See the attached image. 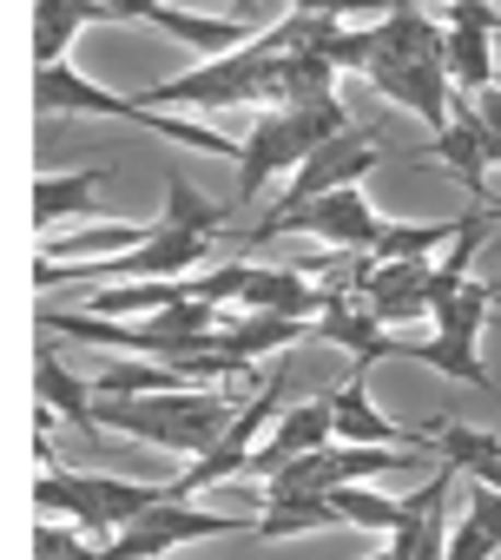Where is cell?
I'll return each instance as SVG.
<instances>
[{"mask_svg": "<svg viewBox=\"0 0 501 560\" xmlns=\"http://www.w3.org/2000/svg\"><path fill=\"white\" fill-rule=\"evenodd\" d=\"M265 389V383H258ZM258 389H159V396H126V402H93V429H113V435H132L145 448H172V455H211L224 442V429L244 416V402Z\"/></svg>", "mask_w": 501, "mask_h": 560, "instance_id": "obj_1", "label": "cell"}, {"mask_svg": "<svg viewBox=\"0 0 501 560\" xmlns=\"http://www.w3.org/2000/svg\"><path fill=\"white\" fill-rule=\"evenodd\" d=\"M337 132H350V106L337 93H317V100H291V106L258 113V126L244 132V152H237V205H250L271 178L298 172Z\"/></svg>", "mask_w": 501, "mask_h": 560, "instance_id": "obj_2", "label": "cell"}, {"mask_svg": "<svg viewBox=\"0 0 501 560\" xmlns=\"http://www.w3.org/2000/svg\"><path fill=\"white\" fill-rule=\"evenodd\" d=\"M165 178V224H178V231H198V237H218L224 231V218H231V205H218V198H205L191 178H178V172H159Z\"/></svg>", "mask_w": 501, "mask_h": 560, "instance_id": "obj_22", "label": "cell"}, {"mask_svg": "<svg viewBox=\"0 0 501 560\" xmlns=\"http://www.w3.org/2000/svg\"><path fill=\"white\" fill-rule=\"evenodd\" d=\"M34 501H40V514L80 521L86 534H126L139 514H152L165 501V488H139V481H113V475H73V468L40 462Z\"/></svg>", "mask_w": 501, "mask_h": 560, "instance_id": "obj_5", "label": "cell"}, {"mask_svg": "<svg viewBox=\"0 0 501 560\" xmlns=\"http://www.w3.org/2000/svg\"><path fill=\"white\" fill-rule=\"evenodd\" d=\"M34 389H40V409L67 416L73 429H93V383H73L67 363H60L47 343H40V357H34Z\"/></svg>", "mask_w": 501, "mask_h": 560, "instance_id": "obj_20", "label": "cell"}, {"mask_svg": "<svg viewBox=\"0 0 501 560\" xmlns=\"http://www.w3.org/2000/svg\"><path fill=\"white\" fill-rule=\"evenodd\" d=\"M494 547H501V488L468 481V508L448 527V560H494Z\"/></svg>", "mask_w": 501, "mask_h": 560, "instance_id": "obj_16", "label": "cell"}, {"mask_svg": "<svg viewBox=\"0 0 501 560\" xmlns=\"http://www.w3.org/2000/svg\"><path fill=\"white\" fill-rule=\"evenodd\" d=\"M113 178V165H93V172H67V178H40L34 185V224H60V218H86L100 211V185Z\"/></svg>", "mask_w": 501, "mask_h": 560, "instance_id": "obj_18", "label": "cell"}, {"mask_svg": "<svg viewBox=\"0 0 501 560\" xmlns=\"http://www.w3.org/2000/svg\"><path fill=\"white\" fill-rule=\"evenodd\" d=\"M311 337L337 343L357 370H370V363H383V357H403V337H389V324H383L357 291H343V284H330V311L311 324Z\"/></svg>", "mask_w": 501, "mask_h": 560, "instance_id": "obj_12", "label": "cell"}, {"mask_svg": "<svg viewBox=\"0 0 501 560\" xmlns=\"http://www.w3.org/2000/svg\"><path fill=\"white\" fill-rule=\"evenodd\" d=\"M494 34H481V27H448V80L462 86V93H488L494 86Z\"/></svg>", "mask_w": 501, "mask_h": 560, "instance_id": "obj_21", "label": "cell"}, {"mask_svg": "<svg viewBox=\"0 0 501 560\" xmlns=\"http://www.w3.org/2000/svg\"><path fill=\"white\" fill-rule=\"evenodd\" d=\"M298 337H311V324H304V317H278V311H244V317L218 324L211 350H218V357H237V363H258V357H278V350H291Z\"/></svg>", "mask_w": 501, "mask_h": 560, "instance_id": "obj_14", "label": "cell"}, {"mask_svg": "<svg viewBox=\"0 0 501 560\" xmlns=\"http://www.w3.org/2000/svg\"><path fill=\"white\" fill-rule=\"evenodd\" d=\"M284 231H311L330 250H376L383 231H389V218H376V205L363 198V185H343V191H324V198H311L298 211L258 218V231H250V237L265 244V237H284Z\"/></svg>", "mask_w": 501, "mask_h": 560, "instance_id": "obj_7", "label": "cell"}, {"mask_svg": "<svg viewBox=\"0 0 501 560\" xmlns=\"http://www.w3.org/2000/svg\"><path fill=\"white\" fill-rule=\"evenodd\" d=\"M324 442H337V402H330V389L311 396V402H291V409L278 416V429L258 442V455H250L244 481H271L278 468H291L298 455H311V448H324Z\"/></svg>", "mask_w": 501, "mask_h": 560, "instance_id": "obj_11", "label": "cell"}, {"mask_svg": "<svg viewBox=\"0 0 501 560\" xmlns=\"http://www.w3.org/2000/svg\"><path fill=\"white\" fill-rule=\"evenodd\" d=\"M435 455L468 475V481H501V435L494 429H468V422H435Z\"/></svg>", "mask_w": 501, "mask_h": 560, "instance_id": "obj_17", "label": "cell"}, {"mask_svg": "<svg viewBox=\"0 0 501 560\" xmlns=\"http://www.w3.org/2000/svg\"><path fill=\"white\" fill-rule=\"evenodd\" d=\"M370 560H389V547H383V553H370Z\"/></svg>", "mask_w": 501, "mask_h": 560, "instance_id": "obj_31", "label": "cell"}, {"mask_svg": "<svg viewBox=\"0 0 501 560\" xmlns=\"http://www.w3.org/2000/svg\"><path fill=\"white\" fill-rule=\"evenodd\" d=\"M250 8H258V0H231V21H250Z\"/></svg>", "mask_w": 501, "mask_h": 560, "instance_id": "obj_30", "label": "cell"}, {"mask_svg": "<svg viewBox=\"0 0 501 560\" xmlns=\"http://www.w3.org/2000/svg\"><path fill=\"white\" fill-rule=\"evenodd\" d=\"M475 113H481V119H488V126L501 132V86H488V93H475Z\"/></svg>", "mask_w": 501, "mask_h": 560, "instance_id": "obj_29", "label": "cell"}, {"mask_svg": "<svg viewBox=\"0 0 501 560\" xmlns=\"http://www.w3.org/2000/svg\"><path fill=\"white\" fill-rule=\"evenodd\" d=\"M442 8H455V0H442Z\"/></svg>", "mask_w": 501, "mask_h": 560, "instance_id": "obj_32", "label": "cell"}, {"mask_svg": "<svg viewBox=\"0 0 501 560\" xmlns=\"http://www.w3.org/2000/svg\"><path fill=\"white\" fill-rule=\"evenodd\" d=\"M488 311H501V284H475V277H468V284L435 311V337H429V343H403V357L422 363V370H442L448 383L488 389V370H481V357H475Z\"/></svg>", "mask_w": 501, "mask_h": 560, "instance_id": "obj_6", "label": "cell"}, {"mask_svg": "<svg viewBox=\"0 0 501 560\" xmlns=\"http://www.w3.org/2000/svg\"><path fill=\"white\" fill-rule=\"evenodd\" d=\"M205 534H258V521H237V514H205V508H191V501H159L152 514H139L126 534H113L106 547H100V560H159V553H172V547H185V540H205Z\"/></svg>", "mask_w": 501, "mask_h": 560, "instance_id": "obj_9", "label": "cell"}, {"mask_svg": "<svg viewBox=\"0 0 501 560\" xmlns=\"http://www.w3.org/2000/svg\"><path fill=\"white\" fill-rule=\"evenodd\" d=\"M34 106H40V119H73V113L126 119V126H145V132H159V139H178V145L211 152V159H231V165H237V152H244V139H224V132H211V126L172 119L165 106H145V100H132V93H106V86H93V80L73 73V67H40V80H34Z\"/></svg>", "mask_w": 501, "mask_h": 560, "instance_id": "obj_3", "label": "cell"}, {"mask_svg": "<svg viewBox=\"0 0 501 560\" xmlns=\"http://www.w3.org/2000/svg\"><path fill=\"white\" fill-rule=\"evenodd\" d=\"M383 165V145L370 139V132H337L330 145H317L298 172H291V185H284V198L265 211V218H278V211H298V205H311V198H324V191H343V185H357V178H370Z\"/></svg>", "mask_w": 501, "mask_h": 560, "instance_id": "obj_10", "label": "cell"}, {"mask_svg": "<svg viewBox=\"0 0 501 560\" xmlns=\"http://www.w3.org/2000/svg\"><path fill=\"white\" fill-rule=\"evenodd\" d=\"M284 389H291V376L278 370V376H271L258 396L244 402V416L224 429V442H218L211 455H198V462H191V468H185V475L165 488V494H172V501H191V494H205V488H218V481H244L250 455H258V435H265V422L284 409Z\"/></svg>", "mask_w": 501, "mask_h": 560, "instance_id": "obj_8", "label": "cell"}, {"mask_svg": "<svg viewBox=\"0 0 501 560\" xmlns=\"http://www.w3.org/2000/svg\"><path fill=\"white\" fill-rule=\"evenodd\" d=\"M330 508L343 514V527H370V534H396V527L409 521V501L370 494L363 481H357V488H330Z\"/></svg>", "mask_w": 501, "mask_h": 560, "instance_id": "obj_23", "label": "cell"}, {"mask_svg": "<svg viewBox=\"0 0 501 560\" xmlns=\"http://www.w3.org/2000/svg\"><path fill=\"white\" fill-rule=\"evenodd\" d=\"M185 298H191L185 277H165V284H126V291H106L93 317H159V311H172Z\"/></svg>", "mask_w": 501, "mask_h": 560, "instance_id": "obj_24", "label": "cell"}, {"mask_svg": "<svg viewBox=\"0 0 501 560\" xmlns=\"http://www.w3.org/2000/svg\"><path fill=\"white\" fill-rule=\"evenodd\" d=\"M363 80H370L383 100L409 106L422 126H435V132L448 126V86H455V80H448V67H442V60H389V54H376Z\"/></svg>", "mask_w": 501, "mask_h": 560, "instance_id": "obj_13", "label": "cell"}, {"mask_svg": "<svg viewBox=\"0 0 501 560\" xmlns=\"http://www.w3.org/2000/svg\"><path fill=\"white\" fill-rule=\"evenodd\" d=\"M152 237V224H100V231H80V237H54L40 257H80V250H93V257H119V250H132V244H145Z\"/></svg>", "mask_w": 501, "mask_h": 560, "instance_id": "obj_26", "label": "cell"}, {"mask_svg": "<svg viewBox=\"0 0 501 560\" xmlns=\"http://www.w3.org/2000/svg\"><path fill=\"white\" fill-rule=\"evenodd\" d=\"M330 402H337V442H389V448H429L435 455V429L429 435H409V429H396L376 402H370V389H363V376H350V383H337L330 389Z\"/></svg>", "mask_w": 501, "mask_h": 560, "instance_id": "obj_15", "label": "cell"}, {"mask_svg": "<svg viewBox=\"0 0 501 560\" xmlns=\"http://www.w3.org/2000/svg\"><path fill=\"white\" fill-rule=\"evenodd\" d=\"M86 21H106L100 0H40V21H34V60L40 67H67V47Z\"/></svg>", "mask_w": 501, "mask_h": 560, "instance_id": "obj_19", "label": "cell"}, {"mask_svg": "<svg viewBox=\"0 0 501 560\" xmlns=\"http://www.w3.org/2000/svg\"><path fill=\"white\" fill-rule=\"evenodd\" d=\"M448 27H481V34H501V14H494V0H455V8H448Z\"/></svg>", "mask_w": 501, "mask_h": 560, "instance_id": "obj_28", "label": "cell"}, {"mask_svg": "<svg viewBox=\"0 0 501 560\" xmlns=\"http://www.w3.org/2000/svg\"><path fill=\"white\" fill-rule=\"evenodd\" d=\"M462 218H442V224H389L383 244L370 250L376 264H403V257H435V244H455Z\"/></svg>", "mask_w": 501, "mask_h": 560, "instance_id": "obj_25", "label": "cell"}, {"mask_svg": "<svg viewBox=\"0 0 501 560\" xmlns=\"http://www.w3.org/2000/svg\"><path fill=\"white\" fill-rule=\"evenodd\" d=\"M211 237L198 231H178V224H152L145 244L119 250V257H40L34 264V284H113V277H152V284H165V277H191L205 264Z\"/></svg>", "mask_w": 501, "mask_h": 560, "instance_id": "obj_4", "label": "cell"}, {"mask_svg": "<svg viewBox=\"0 0 501 560\" xmlns=\"http://www.w3.org/2000/svg\"><path fill=\"white\" fill-rule=\"evenodd\" d=\"M80 534H86L80 521H47V514H40V527H34V560H100V547H86Z\"/></svg>", "mask_w": 501, "mask_h": 560, "instance_id": "obj_27", "label": "cell"}]
</instances>
